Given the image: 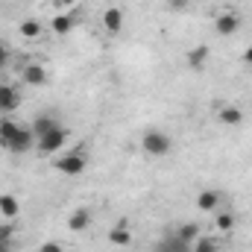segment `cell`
<instances>
[{
	"label": "cell",
	"mask_w": 252,
	"mask_h": 252,
	"mask_svg": "<svg viewBox=\"0 0 252 252\" xmlns=\"http://www.w3.org/2000/svg\"><path fill=\"white\" fill-rule=\"evenodd\" d=\"M88 223H91V214H88L85 208H76V211L67 217V229H70V232H82V229H88Z\"/></svg>",
	"instance_id": "12"
},
{
	"label": "cell",
	"mask_w": 252,
	"mask_h": 252,
	"mask_svg": "<svg viewBox=\"0 0 252 252\" xmlns=\"http://www.w3.org/2000/svg\"><path fill=\"white\" fill-rule=\"evenodd\" d=\"M196 208L199 211H217L220 208V190L214 188H205L196 193Z\"/></svg>",
	"instance_id": "9"
},
{
	"label": "cell",
	"mask_w": 252,
	"mask_h": 252,
	"mask_svg": "<svg viewBox=\"0 0 252 252\" xmlns=\"http://www.w3.org/2000/svg\"><path fill=\"white\" fill-rule=\"evenodd\" d=\"M38 252H64V250H62V244H56V241H44L38 247Z\"/></svg>",
	"instance_id": "23"
},
{
	"label": "cell",
	"mask_w": 252,
	"mask_h": 252,
	"mask_svg": "<svg viewBox=\"0 0 252 252\" xmlns=\"http://www.w3.org/2000/svg\"><path fill=\"white\" fill-rule=\"evenodd\" d=\"M50 30H53L56 35H67V32L73 30V18H70V15H53Z\"/></svg>",
	"instance_id": "17"
},
{
	"label": "cell",
	"mask_w": 252,
	"mask_h": 252,
	"mask_svg": "<svg viewBox=\"0 0 252 252\" xmlns=\"http://www.w3.org/2000/svg\"><path fill=\"white\" fill-rule=\"evenodd\" d=\"M59 6H73V3H79V0H56Z\"/></svg>",
	"instance_id": "29"
},
{
	"label": "cell",
	"mask_w": 252,
	"mask_h": 252,
	"mask_svg": "<svg viewBox=\"0 0 252 252\" xmlns=\"http://www.w3.org/2000/svg\"><path fill=\"white\" fill-rule=\"evenodd\" d=\"M6 59H9V47L0 41V64H6Z\"/></svg>",
	"instance_id": "26"
},
{
	"label": "cell",
	"mask_w": 252,
	"mask_h": 252,
	"mask_svg": "<svg viewBox=\"0 0 252 252\" xmlns=\"http://www.w3.org/2000/svg\"><path fill=\"white\" fill-rule=\"evenodd\" d=\"M18 211H21L18 196H12V193H0V217H3V220H15Z\"/></svg>",
	"instance_id": "10"
},
{
	"label": "cell",
	"mask_w": 252,
	"mask_h": 252,
	"mask_svg": "<svg viewBox=\"0 0 252 252\" xmlns=\"http://www.w3.org/2000/svg\"><path fill=\"white\" fill-rule=\"evenodd\" d=\"M53 167L64 176H79V173H85V156L79 150L64 153V156H53Z\"/></svg>",
	"instance_id": "2"
},
{
	"label": "cell",
	"mask_w": 252,
	"mask_h": 252,
	"mask_svg": "<svg viewBox=\"0 0 252 252\" xmlns=\"http://www.w3.org/2000/svg\"><path fill=\"white\" fill-rule=\"evenodd\" d=\"M56 126H59L56 118L41 115V118H35V121H32V135H35V138H41V135H47V132H50V129H56Z\"/></svg>",
	"instance_id": "14"
},
{
	"label": "cell",
	"mask_w": 252,
	"mask_h": 252,
	"mask_svg": "<svg viewBox=\"0 0 252 252\" xmlns=\"http://www.w3.org/2000/svg\"><path fill=\"white\" fill-rule=\"evenodd\" d=\"M241 59H244V64H252V47L244 50V56H241Z\"/></svg>",
	"instance_id": "27"
},
{
	"label": "cell",
	"mask_w": 252,
	"mask_h": 252,
	"mask_svg": "<svg viewBox=\"0 0 252 252\" xmlns=\"http://www.w3.org/2000/svg\"><path fill=\"white\" fill-rule=\"evenodd\" d=\"M0 252H12V241H0Z\"/></svg>",
	"instance_id": "28"
},
{
	"label": "cell",
	"mask_w": 252,
	"mask_h": 252,
	"mask_svg": "<svg viewBox=\"0 0 252 252\" xmlns=\"http://www.w3.org/2000/svg\"><path fill=\"white\" fill-rule=\"evenodd\" d=\"M18 132H21V124H15V121H0V147H6Z\"/></svg>",
	"instance_id": "19"
},
{
	"label": "cell",
	"mask_w": 252,
	"mask_h": 252,
	"mask_svg": "<svg viewBox=\"0 0 252 252\" xmlns=\"http://www.w3.org/2000/svg\"><path fill=\"white\" fill-rule=\"evenodd\" d=\"M193 252H220V244H217V238H196Z\"/></svg>",
	"instance_id": "21"
},
{
	"label": "cell",
	"mask_w": 252,
	"mask_h": 252,
	"mask_svg": "<svg viewBox=\"0 0 252 252\" xmlns=\"http://www.w3.org/2000/svg\"><path fill=\"white\" fill-rule=\"evenodd\" d=\"M141 150H144L147 156L161 158V156H167V153L173 150V138H170L167 132H161V129H147L144 138H141Z\"/></svg>",
	"instance_id": "1"
},
{
	"label": "cell",
	"mask_w": 252,
	"mask_h": 252,
	"mask_svg": "<svg viewBox=\"0 0 252 252\" xmlns=\"http://www.w3.org/2000/svg\"><path fill=\"white\" fill-rule=\"evenodd\" d=\"M64 141H67V129H64V126H56V129H50L47 135L35 138V147H38L41 156H56V150H62Z\"/></svg>",
	"instance_id": "3"
},
{
	"label": "cell",
	"mask_w": 252,
	"mask_h": 252,
	"mask_svg": "<svg viewBox=\"0 0 252 252\" xmlns=\"http://www.w3.org/2000/svg\"><path fill=\"white\" fill-rule=\"evenodd\" d=\"M32 141H35V135H32V129H27V126H21V132H18V135H15V138H12L9 144H6V150H9V153H18V156H21V153H27V150H32Z\"/></svg>",
	"instance_id": "7"
},
{
	"label": "cell",
	"mask_w": 252,
	"mask_h": 252,
	"mask_svg": "<svg viewBox=\"0 0 252 252\" xmlns=\"http://www.w3.org/2000/svg\"><path fill=\"white\" fill-rule=\"evenodd\" d=\"M167 6H170L173 12H185L190 6V0H167Z\"/></svg>",
	"instance_id": "24"
},
{
	"label": "cell",
	"mask_w": 252,
	"mask_h": 252,
	"mask_svg": "<svg viewBox=\"0 0 252 252\" xmlns=\"http://www.w3.org/2000/svg\"><path fill=\"white\" fill-rule=\"evenodd\" d=\"M18 32H21L24 38H38V35H41V24H38V21H32V18H27V21H21Z\"/></svg>",
	"instance_id": "20"
},
{
	"label": "cell",
	"mask_w": 252,
	"mask_h": 252,
	"mask_svg": "<svg viewBox=\"0 0 252 252\" xmlns=\"http://www.w3.org/2000/svg\"><path fill=\"white\" fill-rule=\"evenodd\" d=\"M12 235H15L12 223H3V226H0V241H12Z\"/></svg>",
	"instance_id": "25"
},
{
	"label": "cell",
	"mask_w": 252,
	"mask_h": 252,
	"mask_svg": "<svg viewBox=\"0 0 252 252\" xmlns=\"http://www.w3.org/2000/svg\"><path fill=\"white\" fill-rule=\"evenodd\" d=\"M109 244H112V247H129V244H132L129 226H115V229L109 232Z\"/></svg>",
	"instance_id": "13"
},
{
	"label": "cell",
	"mask_w": 252,
	"mask_h": 252,
	"mask_svg": "<svg viewBox=\"0 0 252 252\" xmlns=\"http://www.w3.org/2000/svg\"><path fill=\"white\" fill-rule=\"evenodd\" d=\"M176 238H179V241H185V244L190 247V244L199 238V223H182V226L176 229Z\"/></svg>",
	"instance_id": "18"
},
{
	"label": "cell",
	"mask_w": 252,
	"mask_h": 252,
	"mask_svg": "<svg viewBox=\"0 0 252 252\" xmlns=\"http://www.w3.org/2000/svg\"><path fill=\"white\" fill-rule=\"evenodd\" d=\"M208 47L205 44H199V47H193V50H188V67H193V70H199L202 64L208 62Z\"/></svg>",
	"instance_id": "15"
},
{
	"label": "cell",
	"mask_w": 252,
	"mask_h": 252,
	"mask_svg": "<svg viewBox=\"0 0 252 252\" xmlns=\"http://www.w3.org/2000/svg\"><path fill=\"white\" fill-rule=\"evenodd\" d=\"M24 82L27 85H44L47 82V70L41 64H27L24 67Z\"/></svg>",
	"instance_id": "11"
},
{
	"label": "cell",
	"mask_w": 252,
	"mask_h": 252,
	"mask_svg": "<svg viewBox=\"0 0 252 252\" xmlns=\"http://www.w3.org/2000/svg\"><path fill=\"white\" fill-rule=\"evenodd\" d=\"M158 252H190V247L173 235V238H161L158 241Z\"/></svg>",
	"instance_id": "16"
},
{
	"label": "cell",
	"mask_w": 252,
	"mask_h": 252,
	"mask_svg": "<svg viewBox=\"0 0 252 252\" xmlns=\"http://www.w3.org/2000/svg\"><path fill=\"white\" fill-rule=\"evenodd\" d=\"M124 24H126V18H124V9H118V6H109V9H103V30L106 32H121L124 30Z\"/></svg>",
	"instance_id": "6"
},
{
	"label": "cell",
	"mask_w": 252,
	"mask_h": 252,
	"mask_svg": "<svg viewBox=\"0 0 252 252\" xmlns=\"http://www.w3.org/2000/svg\"><path fill=\"white\" fill-rule=\"evenodd\" d=\"M214 27H217L220 35H235L241 30V15L238 12H220L217 21H214Z\"/></svg>",
	"instance_id": "5"
},
{
	"label": "cell",
	"mask_w": 252,
	"mask_h": 252,
	"mask_svg": "<svg viewBox=\"0 0 252 252\" xmlns=\"http://www.w3.org/2000/svg\"><path fill=\"white\" fill-rule=\"evenodd\" d=\"M217 121H220V126L235 129V126L244 124V112L238 106H232V103H217Z\"/></svg>",
	"instance_id": "4"
},
{
	"label": "cell",
	"mask_w": 252,
	"mask_h": 252,
	"mask_svg": "<svg viewBox=\"0 0 252 252\" xmlns=\"http://www.w3.org/2000/svg\"><path fill=\"white\" fill-rule=\"evenodd\" d=\"M21 106V94L15 85H0V112H15Z\"/></svg>",
	"instance_id": "8"
},
{
	"label": "cell",
	"mask_w": 252,
	"mask_h": 252,
	"mask_svg": "<svg viewBox=\"0 0 252 252\" xmlns=\"http://www.w3.org/2000/svg\"><path fill=\"white\" fill-rule=\"evenodd\" d=\"M214 226H217L220 232H229V229L235 226V214H232V211H220V208H217V220H214Z\"/></svg>",
	"instance_id": "22"
}]
</instances>
